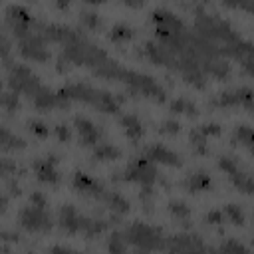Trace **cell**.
<instances>
[{"label":"cell","instance_id":"obj_1","mask_svg":"<svg viewBox=\"0 0 254 254\" xmlns=\"http://www.w3.org/2000/svg\"><path fill=\"white\" fill-rule=\"evenodd\" d=\"M10 89L14 91V93H24V95H28L30 99L38 93V89L42 87L40 85V81H38V77L26 67V65H14L12 67V71H10Z\"/></svg>","mask_w":254,"mask_h":254},{"label":"cell","instance_id":"obj_2","mask_svg":"<svg viewBox=\"0 0 254 254\" xmlns=\"http://www.w3.org/2000/svg\"><path fill=\"white\" fill-rule=\"evenodd\" d=\"M125 240L131 242V244H135L139 250H155V248H161L159 232L153 230L151 226H145V224H133L125 232Z\"/></svg>","mask_w":254,"mask_h":254},{"label":"cell","instance_id":"obj_3","mask_svg":"<svg viewBox=\"0 0 254 254\" xmlns=\"http://www.w3.org/2000/svg\"><path fill=\"white\" fill-rule=\"evenodd\" d=\"M20 224L30 232H46L52 228V220H50V214L46 212V208H40L34 204L26 206L20 212Z\"/></svg>","mask_w":254,"mask_h":254},{"label":"cell","instance_id":"obj_4","mask_svg":"<svg viewBox=\"0 0 254 254\" xmlns=\"http://www.w3.org/2000/svg\"><path fill=\"white\" fill-rule=\"evenodd\" d=\"M155 167H153V161L151 159H147V157H141V159H137V161H133L127 169H125V173H123V181H133V183H139L141 187L143 185H153V181H155Z\"/></svg>","mask_w":254,"mask_h":254},{"label":"cell","instance_id":"obj_5","mask_svg":"<svg viewBox=\"0 0 254 254\" xmlns=\"http://www.w3.org/2000/svg\"><path fill=\"white\" fill-rule=\"evenodd\" d=\"M56 163H58V159L54 155L34 163V171H36V175H38V179L42 183H46V185H58L60 183V175L56 171Z\"/></svg>","mask_w":254,"mask_h":254},{"label":"cell","instance_id":"obj_6","mask_svg":"<svg viewBox=\"0 0 254 254\" xmlns=\"http://www.w3.org/2000/svg\"><path fill=\"white\" fill-rule=\"evenodd\" d=\"M75 127H77V133H79V141L83 145H95L99 143L101 139V129L97 125H93L89 119L85 117H75Z\"/></svg>","mask_w":254,"mask_h":254},{"label":"cell","instance_id":"obj_7","mask_svg":"<svg viewBox=\"0 0 254 254\" xmlns=\"http://www.w3.org/2000/svg\"><path fill=\"white\" fill-rule=\"evenodd\" d=\"M147 159H151L153 163H163V165H171V167H179L181 165V159L177 153L169 151L167 147L163 145H153L147 149Z\"/></svg>","mask_w":254,"mask_h":254},{"label":"cell","instance_id":"obj_8","mask_svg":"<svg viewBox=\"0 0 254 254\" xmlns=\"http://www.w3.org/2000/svg\"><path fill=\"white\" fill-rule=\"evenodd\" d=\"M73 187L77 189V192L81 194H87V196H103V189L97 181H93L91 177L83 175V173H77L73 177Z\"/></svg>","mask_w":254,"mask_h":254},{"label":"cell","instance_id":"obj_9","mask_svg":"<svg viewBox=\"0 0 254 254\" xmlns=\"http://www.w3.org/2000/svg\"><path fill=\"white\" fill-rule=\"evenodd\" d=\"M60 224H62V228H64L65 232H69V234L81 232L83 216H79V214L75 212V208H73L71 204H67V206H64V210H62V214H60Z\"/></svg>","mask_w":254,"mask_h":254},{"label":"cell","instance_id":"obj_10","mask_svg":"<svg viewBox=\"0 0 254 254\" xmlns=\"http://www.w3.org/2000/svg\"><path fill=\"white\" fill-rule=\"evenodd\" d=\"M32 101H34V105H36L38 109L48 111V109L58 107V93H54V91H50V89H46V87H40L38 93L32 97Z\"/></svg>","mask_w":254,"mask_h":254},{"label":"cell","instance_id":"obj_11","mask_svg":"<svg viewBox=\"0 0 254 254\" xmlns=\"http://www.w3.org/2000/svg\"><path fill=\"white\" fill-rule=\"evenodd\" d=\"M121 125H123L125 135H127L131 141H139V139L143 137V125H141V121H139L135 115H125V117H121Z\"/></svg>","mask_w":254,"mask_h":254},{"label":"cell","instance_id":"obj_12","mask_svg":"<svg viewBox=\"0 0 254 254\" xmlns=\"http://www.w3.org/2000/svg\"><path fill=\"white\" fill-rule=\"evenodd\" d=\"M167 248H171V250H200L202 244L194 236L185 234V236H173V240L169 242Z\"/></svg>","mask_w":254,"mask_h":254},{"label":"cell","instance_id":"obj_13","mask_svg":"<svg viewBox=\"0 0 254 254\" xmlns=\"http://www.w3.org/2000/svg\"><path fill=\"white\" fill-rule=\"evenodd\" d=\"M183 185H185V189H189V190H192V192H198V190H206V189L210 187V179H208L206 173L198 171V173L190 175Z\"/></svg>","mask_w":254,"mask_h":254},{"label":"cell","instance_id":"obj_14","mask_svg":"<svg viewBox=\"0 0 254 254\" xmlns=\"http://www.w3.org/2000/svg\"><path fill=\"white\" fill-rule=\"evenodd\" d=\"M228 177L232 179V183H234V185H236V187H238L242 192L254 194V179H252V177H248V175L240 173L238 169H236V171H232Z\"/></svg>","mask_w":254,"mask_h":254},{"label":"cell","instance_id":"obj_15","mask_svg":"<svg viewBox=\"0 0 254 254\" xmlns=\"http://www.w3.org/2000/svg\"><path fill=\"white\" fill-rule=\"evenodd\" d=\"M121 151L117 147H111V145H97L95 151H93V159L95 161H113V159H119Z\"/></svg>","mask_w":254,"mask_h":254},{"label":"cell","instance_id":"obj_16","mask_svg":"<svg viewBox=\"0 0 254 254\" xmlns=\"http://www.w3.org/2000/svg\"><path fill=\"white\" fill-rule=\"evenodd\" d=\"M103 200L109 204V208L111 210H115V212H127L129 210V202L121 196V194H117V192H103Z\"/></svg>","mask_w":254,"mask_h":254},{"label":"cell","instance_id":"obj_17","mask_svg":"<svg viewBox=\"0 0 254 254\" xmlns=\"http://www.w3.org/2000/svg\"><path fill=\"white\" fill-rule=\"evenodd\" d=\"M26 143L20 139V137H14L10 135L8 129H2V149L4 151H10V149H24Z\"/></svg>","mask_w":254,"mask_h":254},{"label":"cell","instance_id":"obj_18","mask_svg":"<svg viewBox=\"0 0 254 254\" xmlns=\"http://www.w3.org/2000/svg\"><path fill=\"white\" fill-rule=\"evenodd\" d=\"M131 38H133V30L125 24H119L109 32V40H113V42H127Z\"/></svg>","mask_w":254,"mask_h":254},{"label":"cell","instance_id":"obj_19","mask_svg":"<svg viewBox=\"0 0 254 254\" xmlns=\"http://www.w3.org/2000/svg\"><path fill=\"white\" fill-rule=\"evenodd\" d=\"M204 64H208V65H204V69H206L208 73L218 75V77H226L228 71H230V65H228L226 62H212V60H206Z\"/></svg>","mask_w":254,"mask_h":254},{"label":"cell","instance_id":"obj_20","mask_svg":"<svg viewBox=\"0 0 254 254\" xmlns=\"http://www.w3.org/2000/svg\"><path fill=\"white\" fill-rule=\"evenodd\" d=\"M190 143H192V147H194L196 153H200V155L208 153V147H206V135H202L200 129L190 131Z\"/></svg>","mask_w":254,"mask_h":254},{"label":"cell","instance_id":"obj_21","mask_svg":"<svg viewBox=\"0 0 254 254\" xmlns=\"http://www.w3.org/2000/svg\"><path fill=\"white\" fill-rule=\"evenodd\" d=\"M236 93V99H238V105L246 107V109H254V91L248 89V87H240L234 91Z\"/></svg>","mask_w":254,"mask_h":254},{"label":"cell","instance_id":"obj_22","mask_svg":"<svg viewBox=\"0 0 254 254\" xmlns=\"http://www.w3.org/2000/svg\"><path fill=\"white\" fill-rule=\"evenodd\" d=\"M236 139L242 143V145H246L248 149H250V153H254V131L252 129H248V127H238L236 129Z\"/></svg>","mask_w":254,"mask_h":254},{"label":"cell","instance_id":"obj_23","mask_svg":"<svg viewBox=\"0 0 254 254\" xmlns=\"http://www.w3.org/2000/svg\"><path fill=\"white\" fill-rule=\"evenodd\" d=\"M171 109L173 111H177V113H187V115H196V107L190 103V101H187L185 97H181V99H177V101H173L171 103Z\"/></svg>","mask_w":254,"mask_h":254},{"label":"cell","instance_id":"obj_24","mask_svg":"<svg viewBox=\"0 0 254 254\" xmlns=\"http://www.w3.org/2000/svg\"><path fill=\"white\" fill-rule=\"evenodd\" d=\"M224 216H228L234 224H240V226L244 224V212H242L236 204H228V206L224 208Z\"/></svg>","mask_w":254,"mask_h":254},{"label":"cell","instance_id":"obj_25","mask_svg":"<svg viewBox=\"0 0 254 254\" xmlns=\"http://www.w3.org/2000/svg\"><path fill=\"white\" fill-rule=\"evenodd\" d=\"M169 210H171V214H173L175 218H187V216L190 214L189 206H187L185 202H179V200H173V202L169 204Z\"/></svg>","mask_w":254,"mask_h":254},{"label":"cell","instance_id":"obj_26","mask_svg":"<svg viewBox=\"0 0 254 254\" xmlns=\"http://www.w3.org/2000/svg\"><path fill=\"white\" fill-rule=\"evenodd\" d=\"M28 129H30V133L32 135H36V137H40V139H44V137H48V125H44V123H40V121H28Z\"/></svg>","mask_w":254,"mask_h":254},{"label":"cell","instance_id":"obj_27","mask_svg":"<svg viewBox=\"0 0 254 254\" xmlns=\"http://www.w3.org/2000/svg\"><path fill=\"white\" fill-rule=\"evenodd\" d=\"M81 20H83V24H85L87 28H91V30H99V28H101V20H99V16H97V14L85 12V14L81 16Z\"/></svg>","mask_w":254,"mask_h":254},{"label":"cell","instance_id":"obj_28","mask_svg":"<svg viewBox=\"0 0 254 254\" xmlns=\"http://www.w3.org/2000/svg\"><path fill=\"white\" fill-rule=\"evenodd\" d=\"M18 93H4V97H2V105H4V109L6 111H14L16 107H18V97H16Z\"/></svg>","mask_w":254,"mask_h":254},{"label":"cell","instance_id":"obj_29","mask_svg":"<svg viewBox=\"0 0 254 254\" xmlns=\"http://www.w3.org/2000/svg\"><path fill=\"white\" fill-rule=\"evenodd\" d=\"M159 131H161L163 135H177V133H179V123H177V121H165Z\"/></svg>","mask_w":254,"mask_h":254},{"label":"cell","instance_id":"obj_30","mask_svg":"<svg viewBox=\"0 0 254 254\" xmlns=\"http://www.w3.org/2000/svg\"><path fill=\"white\" fill-rule=\"evenodd\" d=\"M204 220L210 222V224H220L224 220V214H222V210H212V212H208L204 216Z\"/></svg>","mask_w":254,"mask_h":254},{"label":"cell","instance_id":"obj_31","mask_svg":"<svg viewBox=\"0 0 254 254\" xmlns=\"http://www.w3.org/2000/svg\"><path fill=\"white\" fill-rule=\"evenodd\" d=\"M30 204H34V206H40V208H46V198H44V194L42 192H34L32 196H30Z\"/></svg>","mask_w":254,"mask_h":254},{"label":"cell","instance_id":"obj_32","mask_svg":"<svg viewBox=\"0 0 254 254\" xmlns=\"http://www.w3.org/2000/svg\"><path fill=\"white\" fill-rule=\"evenodd\" d=\"M56 135H58V139L64 141V143L69 141V129H67L65 125H58V127H56Z\"/></svg>","mask_w":254,"mask_h":254},{"label":"cell","instance_id":"obj_33","mask_svg":"<svg viewBox=\"0 0 254 254\" xmlns=\"http://www.w3.org/2000/svg\"><path fill=\"white\" fill-rule=\"evenodd\" d=\"M200 131H202V135H206V137H208V135H220V127L214 125V123H212V125H202Z\"/></svg>","mask_w":254,"mask_h":254},{"label":"cell","instance_id":"obj_34","mask_svg":"<svg viewBox=\"0 0 254 254\" xmlns=\"http://www.w3.org/2000/svg\"><path fill=\"white\" fill-rule=\"evenodd\" d=\"M222 248H224V250H246L242 244H236V242H228V244H224Z\"/></svg>","mask_w":254,"mask_h":254},{"label":"cell","instance_id":"obj_35","mask_svg":"<svg viewBox=\"0 0 254 254\" xmlns=\"http://www.w3.org/2000/svg\"><path fill=\"white\" fill-rule=\"evenodd\" d=\"M127 6H131V8H141L143 4H145V0H123Z\"/></svg>","mask_w":254,"mask_h":254},{"label":"cell","instance_id":"obj_36","mask_svg":"<svg viewBox=\"0 0 254 254\" xmlns=\"http://www.w3.org/2000/svg\"><path fill=\"white\" fill-rule=\"evenodd\" d=\"M67 6H69V0H58V8L60 10H67Z\"/></svg>","mask_w":254,"mask_h":254},{"label":"cell","instance_id":"obj_37","mask_svg":"<svg viewBox=\"0 0 254 254\" xmlns=\"http://www.w3.org/2000/svg\"><path fill=\"white\" fill-rule=\"evenodd\" d=\"M85 2H89V4H101V2H105V0H85Z\"/></svg>","mask_w":254,"mask_h":254}]
</instances>
